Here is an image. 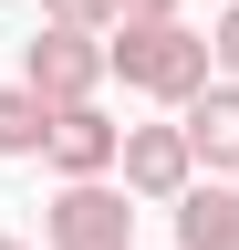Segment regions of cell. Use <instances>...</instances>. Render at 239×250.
Returning a JSON list of instances; mask_svg holds the SVG:
<instances>
[{
	"mask_svg": "<svg viewBox=\"0 0 239 250\" xmlns=\"http://www.w3.org/2000/svg\"><path fill=\"white\" fill-rule=\"evenodd\" d=\"M104 73H125V94H146V104H187L208 83V31H187V21H114L104 31Z\"/></svg>",
	"mask_w": 239,
	"mask_h": 250,
	"instance_id": "6da1fadb",
	"label": "cell"
},
{
	"mask_svg": "<svg viewBox=\"0 0 239 250\" xmlns=\"http://www.w3.org/2000/svg\"><path fill=\"white\" fill-rule=\"evenodd\" d=\"M239 240V188H219V177H187V198H177V250H229Z\"/></svg>",
	"mask_w": 239,
	"mask_h": 250,
	"instance_id": "52a82bcc",
	"label": "cell"
},
{
	"mask_svg": "<svg viewBox=\"0 0 239 250\" xmlns=\"http://www.w3.org/2000/svg\"><path fill=\"white\" fill-rule=\"evenodd\" d=\"M0 250H32V240H11V229H0Z\"/></svg>",
	"mask_w": 239,
	"mask_h": 250,
	"instance_id": "7c38bea8",
	"label": "cell"
},
{
	"mask_svg": "<svg viewBox=\"0 0 239 250\" xmlns=\"http://www.w3.org/2000/svg\"><path fill=\"white\" fill-rule=\"evenodd\" d=\"M42 21H52V31H114L125 0H42Z\"/></svg>",
	"mask_w": 239,
	"mask_h": 250,
	"instance_id": "9c48e42d",
	"label": "cell"
},
{
	"mask_svg": "<svg viewBox=\"0 0 239 250\" xmlns=\"http://www.w3.org/2000/svg\"><path fill=\"white\" fill-rule=\"evenodd\" d=\"M177 125H187V156H198L208 177H239V83L208 73L187 104H177Z\"/></svg>",
	"mask_w": 239,
	"mask_h": 250,
	"instance_id": "8992f818",
	"label": "cell"
},
{
	"mask_svg": "<svg viewBox=\"0 0 239 250\" xmlns=\"http://www.w3.org/2000/svg\"><path fill=\"white\" fill-rule=\"evenodd\" d=\"M187 177H198L187 125H125V146H114V188H125V198L177 208V198H187Z\"/></svg>",
	"mask_w": 239,
	"mask_h": 250,
	"instance_id": "277c9868",
	"label": "cell"
},
{
	"mask_svg": "<svg viewBox=\"0 0 239 250\" xmlns=\"http://www.w3.org/2000/svg\"><path fill=\"white\" fill-rule=\"evenodd\" d=\"M125 21H177V0H125Z\"/></svg>",
	"mask_w": 239,
	"mask_h": 250,
	"instance_id": "8fae6325",
	"label": "cell"
},
{
	"mask_svg": "<svg viewBox=\"0 0 239 250\" xmlns=\"http://www.w3.org/2000/svg\"><path fill=\"white\" fill-rule=\"evenodd\" d=\"M114 146H125V125H114L104 104H63V115L42 125V167L63 177V188L73 177H114Z\"/></svg>",
	"mask_w": 239,
	"mask_h": 250,
	"instance_id": "5b68a950",
	"label": "cell"
},
{
	"mask_svg": "<svg viewBox=\"0 0 239 250\" xmlns=\"http://www.w3.org/2000/svg\"><path fill=\"white\" fill-rule=\"evenodd\" d=\"M208 73H219V83H239V0L219 11V31H208Z\"/></svg>",
	"mask_w": 239,
	"mask_h": 250,
	"instance_id": "30bf717a",
	"label": "cell"
},
{
	"mask_svg": "<svg viewBox=\"0 0 239 250\" xmlns=\"http://www.w3.org/2000/svg\"><path fill=\"white\" fill-rule=\"evenodd\" d=\"M42 240L52 250H135V198L114 177H73V188H52Z\"/></svg>",
	"mask_w": 239,
	"mask_h": 250,
	"instance_id": "7a4b0ae2",
	"label": "cell"
},
{
	"mask_svg": "<svg viewBox=\"0 0 239 250\" xmlns=\"http://www.w3.org/2000/svg\"><path fill=\"white\" fill-rule=\"evenodd\" d=\"M21 83H32L52 115H63V104H94V94H104V31H52L42 21L32 42H21Z\"/></svg>",
	"mask_w": 239,
	"mask_h": 250,
	"instance_id": "3957f363",
	"label": "cell"
},
{
	"mask_svg": "<svg viewBox=\"0 0 239 250\" xmlns=\"http://www.w3.org/2000/svg\"><path fill=\"white\" fill-rule=\"evenodd\" d=\"M229 250H239V240H229Z\"/></svg>",
	"mask_w": 239,
	"mask_h": 250,
	"instance_id": "4fadbf2b",
	"label": "cell"
},
{
	"mask_svg": "<svg viewBox=\"0 0 239 250\" xmlns=\"http://www.w3.org/2000/svg\"><path fill=\"white\" fill-rule=\"evenodd\" d=\"M42 125H52V104L32 83H0V156H42Z\"/></svg>",
	"mask_w": 239,
	"mask_h": 250,
	"instance_id": "ba28073f",
	"label": "cell"
}]
</instances>
